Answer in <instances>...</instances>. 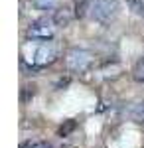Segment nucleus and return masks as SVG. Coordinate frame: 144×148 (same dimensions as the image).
I'll return each mask as SVG.
<instances>
[{
  "label": "nucleus",
  "mask_w": 144,
  "mask_h": 148,
  "mask_svg": "<svg viewBox=\"0 0 144 148\" xmlns=\"http://www.w3.org/2000/svg\"><path fill=\"white\" fill-rule=\"evenodd\" d=\"M89 8H91V4H89L87 0H79V2H75V18H83V16L87 14Z\"/></svg>",
  "instance_id": "10"
},
{
  "label": "nucleus",
  "mask_w": 144,
  "mask_h": 148,
  "mask_svg": "<svg viewBox=\"0 0 144 148\" xmlns=\"http://www.w3.org/2000/svg\"><path fill=\"white\" fill-rule=\"evenodd\" d=\"M73 18H75V12H71L67 6L57 8L56 14H53V22H56V26H59V28H65V26H69Z\"/></svg>",
  "instance_id": "5"
},
{
  "label": "nucleus",
  "mask_w": 144,
  "mask_h": 148,
  "mask_svg": "<svg viewBox=\"0 0 144 148\" xmlns=\"http://www.w3.org/2000/svg\"><path fill=\"white\" fill-rule=\"evenodd\" d=\"M75 121H65V123H63V125L59 126V130H57V134H59V136H69V134H71V132H73V130H75Z\"/></svg>",
  "instance_id": "9"
},
{
  "label": "nucleus",
  "mask_w": 144,
  "mask_h": 148,
  "mask_svg": "<svg viewBox=\"0 0 144 148\" xmlns=\"http://www.w3.org/2000/svg\"><path fill=\"white\" fill-rule=\"evenodd\" d=\"M132 77H134V81L144 83V57L136 61V65H134V69H132Z\"/></svg>",
  "instance_id": "8"
},
{
  "label": "nucleus",
  "mask_w": 144,
  "mask_h": 148,
  "mask_svg": "<svg viewBox=\"0 0 144 148\" xmlns=\"http://www.w3.org/2000/svg\"><path fill=\"white\" fill-rule=\"evenodd\" d=\"M36 95V85H26L22 89V103H28Z\"/></svg>",
  "instance_id": "13"
},
{
  "label": "nucleus",
  "mask_w": 144,
  "mask_h": 148,
  "mask_svg": "<svg viewBox=\"0 0 144 148\" xmlns=\"http://www.w3.org/2000/svg\"><path fill=\"white\" fill-rule=\"evenodd\" d=\"M128 114L132 116L136 123H144V103H136V105H132L130 111H128Z\"/></svg>",
  "instance_id": "7"
},
{
  "label": "nucleus",
  "mask_w": 144,
  "mask_h": 148,
  "mask_svg": "<svg viewBox=\"0 0 144 148\" xmlns=\"http://www.w3.org/2000/svg\"><path fill=\"white\" fill-rule=\"evenodd\" d=\"M61 148H75V146H69V144H65V146H61Z\"/></svg>",
  "instance_id": "14"
},
{
  "label": "nucleus",
  "mask_w": 144,
  "mask_h": 148,
  "mask_svg": "<svg viewBox=\"0 0 144 148\" xmlns=\"http://www.w3.org/2000/svg\"><path fill=\"white\" fill-rule=\"evenodd\" d=\"M126 4H128V8H130L134 14L144 16V0H126Z\"/></svg>",
  "instance_id": "11"
},
{
  "label": "nucleus",
  "mask_w": 144,
  "mask_h": 148,
  "mask_svg": "<svg viewBox=\"0 0 144 148\" xmlns=\"http://www.w3.org/2000/svg\"><path fill=\"white\" fill-rule=\"evenodd\" d=\"M119 10H121L119 0H93L91 2V8H89L91 18L101 22V24L112 22L119 16Z\"/></svg>",
  "instance_id": "1"
},
{
  "label": "nucleus",
  "mask_w": 144,
  "mask_h": 148,
  "mask_svg": "<svg viewBox=\"0 0 144 148\" xmlns=\"http://www.w3.org/2000/svg\"><path fill=\"white\" fill-rule=\"evenodd\" d=\"M93 63V53L87 51V49H79V47H73L65 53V65L69 71L73 73H83L87 71L89 65Z\"/></svg>",
  "instance_id": "3"
},
{
  "label": "nucleus",
  "mask_w": 144,
  "mask_h": 148,
  "mask_svg": "<svg viewBox=\"0 0 144 148\" xmlns=\"http://www.w3.org/2000/svg\"><path fill=\"white\" fill-rule=\"evenodd\" d=\"M75 2H79V0H75Z\"/></svg>",
  "instance_id": "15"
},
{
  "label": "nucleus",
  "mask_w": 144,
  "mask_h": 148,
  "mask_svg": "<svg viewBox=\"0 0 144 148\" xmlns=\"http://www.w3.org/2000/svg\"><path fill=\"white\" fill-rule=\"evenodd\" d=\"M57 59V49L51 44H42L34 49V53L30 57H24V61L28 63L30 69H42L51 65L53 61Z\"/></svg>",
  "instance_id": "2"
},
{
  "label": "nucleus",
  "mask_w": 144,
  "mask_h": 148,
  "mask_svg": "<svg viewBox=\"0 0 144 148\" xmlns=\"http://www.w3.org/2000/svg\"><path fill=\"white\" fill-rule=\"evenodd\" d=\"M26 36L30 40H40V42H47L56 36V22L53 18H42L30 24V28L26 30Z\"/></svg>",
  "instance_id": "4"
},
{
  "label": "nucleus",
  "mask_w": 144,
  "mask_h": 148,
  "mask_svg": "<svg viewBox=\"0 0 144 148\" xmlns=\"http://www.w3.org/2000/svg\"><path fill=\"white\" fill-rule=\"evenodd\" d=\"M20 148H51V144L45 142V140H28Z\"/></svg>",
  "instance_id": "12"
},
{
  "label": "nucleus",
  "mask_w": 144,
  "mask_h": 148,
  "mask_svg": "<svg viewBox=\"0 0 144 148\" xmlns=\"http://www.w3.org/2000/svg\"><path fill=\"white\" fill-rule=\"evenodd\" d=\"M59 0H34V6L36 10H42V12H47V10H56Z\"/></svg>",
  "instance_id": "6"
}]
</instances>
